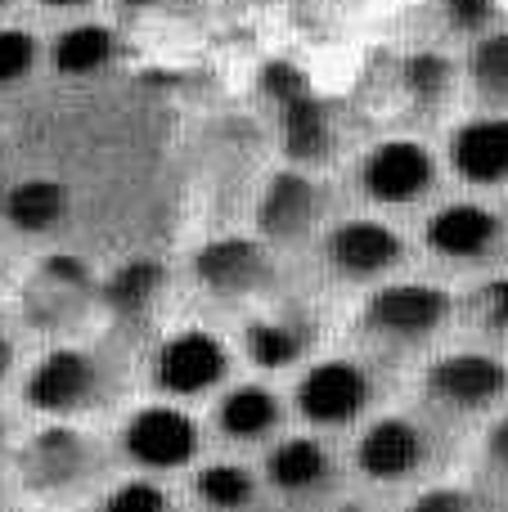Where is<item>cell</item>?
I'll return each mask as SVG.
<instances>
[{
  "label": "cell",
  "mask_w": 508,
  "mask_h": 512,
  "mask_svg": "<svg viewBox=\"0 0 508 512\" xmlns=\"http://www.w3.org/2000/svg\"><path fill=\"white\" fill-rule=\"evenodd\" d=\"M423 387L432 400L459 414H482L508 396V364L486 351H455L428 364Z\"/></svg>",
  "instance_id": "1"
},
{
  "label": "cell",
  "mask_w": 508,
  "mask_h": 512,
  "mask_svg": "<svg viewBox=\"0 0 508 512\" xmlns=\"http://www.w3.org/2000/svg\"><path fill=\"white\" fill-rule=\"evenodd\" d=\"M369 405V378L351 360H320L297 382V414L315 427H342Z\"/></svg>",
  "instance_id": "2"
},
{
  "label": "cell",
  "mask_w": 508,
  "mask_h": 512,
  "mask_svg": "<svg viewBox=\"0 0 508 512\" xmlns=\"http://www.w3.org/2000/svg\"><path fill=\"white\" fill-rule=\"evenodd\" d=\"M122 445L140 468H153V472H171L180 463H189L198 454V427L189 414L171 405H149L140 414H131L122 432Z\"/></svg>",
  "instance_id": "3"
},
{
  "label": "cell",
  "mask_w": 508,
  "mask_h": 512,
  "mask_svg": "<svg viewBox=\"0 0 508 512\" xmlns=\"http://www.w3.org/2000/svg\"><path fill=\"white\" fill-rule=\"evenodd\" d=\"M99 387V369L86 351H50L45 360H36V369L23 382V400L36 414H72L81 409Z\"/></svg>",
  "instance_id": "4"
},
{
  "label": "cell",
  "mask_w": 508,
  "mask_h": 512,
  "mask_svg": "<svg viewBox=\"0 0 508 512\" xmlns=\"http://www.w3.org/2000/svg\"><path fill=\"white\" fill-rule=\"evenodd\" d=\"M225 346L203 328H185V333L167 337L153 360V378L171 396H198V391L216 387L225 378Z\"/></svg>",
  "instance_id": "5"
},
{
  "label": "cell",
  "mask_w": 508,
  "mask_h": 512,
  "mask_svg": "<svg viewBox=\"0 0 508 512\" xmlns=\"http://www.w3.org/2000/svg\"><path fill=\"white\" fill-rule=\"evenodd\" d=\"M450 297L432 283H387L374 292L365 319L387 337H428L446 324Z\"/></svg>",
  "instance_id": "6"
},
{
  "label": "cell",
  "mask_w": 508,
  "mask_h": 512,
  "mask_svg": "<svg viewBox=\"0 0 508 512\" xmlns=\"http://www.w3.org/2000/svg\"><path fill=\"white\" fill-rule=\"evenodd\" d=\"M360 185L378 203H414L432 185V158L414 140H387L365 158Z\"/></svg>",
  "instance_id": "7"
},
{
  "label": "cell",
  "mask_w": 508,
  "mask_h": 512,
  "mask_svg": "<svg viewBox=\"0 0 508 512\" xmlns=\"http://www.w3.org/2000/svg\"><path fill=\"white\" fill-rule=\"evenodd\" d=\"M423 454H428V441H423V432L410 418H378V423L365 427V436H360V445H356L360 472L374 481L410 477L423 463Z\"/></svg>",
  "instance_id": "8"
},
{
  "label": "cell",
  "mask_w": 508,
  "mask_h": 512,
  "mask_svg": "<svg viewBox=\"0 0 508 512\" xmlns=\"http://www.w3.org/2000/svg\"><path fill=\"white\" fill-rule=\"evenodd\" d=\"M423 239H428L432 252L450 256V261H477L500 239V216L482 203H450L437 216H428Z\"/></svg>",
  "instance_id": "9"
},
{
  "label": "cell",
  "mask_w": 508,
  "mask_h": 512,
  "mask_svg": "<svg viewBox=\"0 0 508 512\" xmlns=\"http://www.w3.org/2000/svg\"><path fill=\"white\" fill-rule=\"evenodd\" d=\"M450 162L468 185H500L508 180V117L464 122L450 140Z\"/></svg>",
  "instance_id": "10"
},
{
  "label": "cell",
  "mask_w": 508,
  "mask_h": 512,
  "mask_svg": "<svg viewBox=\"0 0 508 512\" xmlns=\"http://www.w3.org/2000/svg\"><path fill=\"white\" fill-rule=\"evenodd\" d=\"M401 239H396V230H387L383 221H347L333 230L329 239V256L333 265H338L342 274H351V279H374V274L392 270L396 261H401Z\"/></svg>",
  "instance_id": "11"
},
{
  "label": "cell",
  "mask_w": 508,
  "mask_h": 512,
  "mask_svg": "<svg viewBox=\"0 0 508 512\" xmlns=\"http://www.w3.org/2000/svg\"><path fill=\"white\" fill-rule=\"evenodd\" d=\"M194 270L212 292L239 297V292H252L257 283H266L270 265H266V252L252 239H216L198 252Z\"/></svg>",
  "instance_id": "12"
},
{
  "label": "cell",
  "mask_w": 508,
  "mask_h": 512,
  "mask_svg": "<svg viewBox=\"0 0 508 512\" xmlns=\"http://www.w3.org/2000/svg\"><path fill=\"white\" fill-rule=\"evenodd\" d=\"M266 477L275 490L284 495H302V490H315L324 477H329V454H324L320 441L311 436H288L270 450L266 459Z\"/></svg>",
  "instance_id": "13"
},
{
  "label": "cell",
  "mask_w": 508,
  "mask_h": 512,
  "mask_svg": "<svg viewBox=\"0 0 508 512\" xmlns=\"http://www.w3.org/2000/svg\"><path fill=\"white\" fill-rule=\"evenodd\" d=\"M81 459H86V445L68 432V427H50L32 441L23 459V472L32 486H68L81 472Z\"/></svg>",
  "instance_id": "14"
},
{
  "label": "cell",
  "mask_w": 508,
  "mask_h": 512,
  "mask_svg": "<svg viewBox=\"0 0 508 512\" xmlns=\"http://www.w3.org/2000/svg\"><path fill=\"white\" fill-rule=\"evenodd\" d=\"M63 207H68L63 185H54V180H18L5 194V221L23 234H41L63 221Z\"/></svg>",
  "instance_id": "15"
},
{
  "label": "cell",
  "mask_w": 508,
  "mask_h": 512,
  "mask_svg": "<svg viewBox=\"0 0 508 512\" xmlns=\"http://www.w3.org/2000/svg\"><path fill=\"white\" fill-rule=\"evenodd\" d=\"M216 423L234 441H257L279 423V400L266 387H234L216 409Z\"/></svg>",
  "instance_id": "16"
},
{
  "label": "cell",
  "mask_w": 508,
  "mask_h": 512,
  "mask_svg": "<svg viewBox=\"0 0 508 512\" xmlns=\"http://www.w3.org/2000/svg\"><path fill=\"white\" fill-rule=\"evenodd\" d=\"M315 216V189L306 185L302 176H279L275 185H270L266 203H261V225H266V234H275V239H288V234H302L306 225H311Z\"/></svg>",
  "instance_id": "17"
},
{
  "label": "cell",
  "mask_w": 508,
  "mask_h": 512,
  "mask_svg": "<svg viewBox=\"0 0 508 512\" xmlns=\"http://www.w3.org/2000/svg\"><path fill=\"white\" fill-rule=\"evenodd\" d=\"M50 59L54 72H63V77H90V72H99L113 59V32L99 23H77L54 41Z\"/></svg>",
  "instance_id": "18"
},
{
  "label": "cell",
  "mask_w": 508,
  "mask_h": 512,
  "mask_svg": "<svg viewBox=\"0 0 508 512\" xmlns=\"http://www.w3.org/2000/svg\"><path fill=\"white\" fill-rule=\"evenodd\" d=\"M243 346H248V360L261 364V369H288V364L302 355L306 333L288 319H257L243 333Z\"/></svg>",
  "instance_id": "19"
},
{
  "label": "cell",
  "mask_w": 508,
  "mask_h": 512,
  "mask_svg": "<svg viewBox=\"0 0 508 512\" xmlns=\"http://www.w3.org/2000/svg\"><path fill=\"white\" fill-rule=\"evenodd\" d=\"M324 140H329V126H324V108L320 99L306 90V95L288 99L284 104V144L293 158H320Z\"/></svg>",
  "instance_id": "20"
},
{
  "label": "cell",
  "mask_w": 508,
  "mask_h": 512,
  "mask_svg": "<svg viewBox=\"0 0 508 512\" xmlns=\"http://www.w3.org/2000/svg\"><path fill=\"white\" fill-rule=\"evenodd\" d=\"M158 288H162V265L158 261H126L122 270L104 283V297H108V306L113 310L135 315V310L149 306Z\"/></svg>",
  "instance_id": "21"
},
{
  "label": "cell",
  "mask_w": 508,
  "mask_h": 512,
  "mask_svg": "<svg viewBox=\"0 0 508 512\" xmlns=\"http://www.w3.org/2000/svg\"><path fill=\"white\" fill-rule=\"evenodd\" d=\"M198 499L207 508H221V512H234L252 499V472L239 468V463H207L194 481Z\"/></svg>",
  "instance_id": "22"
},
{
  "label": "cell",
  "mask_w": 508,
  "mask_h": 512,
  "mask_svg": "<svg viewBox=\"0 0 508 512\" xmlns=\"http://www.w3.org/2000/svg\"><path fill=\"white\" fill-rule=\"evenodd\" d=\"M473 81L486 99L508 104V32L486 36V41L473 50Z\"/></svg>",
  "instance_id": "23"
},
{
  "label": "cell",
  "mask_w": 508,
  "mask_h": 512,
  "mask_svg": "<svg viewBox=\"0 0 508 512\" xmlns=\"http://www.w3.org/2000/svg\"><path fill=\"white\" fill-rule=\"evenodd\" d=\"M36 59V41L18 27H0V86H14V81L27 77Z\"/></svg>",
  "instance_id": "24"
},
{
  "label": "cell",
  "mask_w": 508,
  "mask_h": 512,
  "mask_svg": "<svg viewBox=\"0 0 508 512\" xmlns=\"http://www.w3.org/2000/svg\"><path fill=\"white\" fill-rule=\"evenodd\" d=\"M468 315L482 328H491V333H504L508 328V279L482 283V288L468 297Z\"/></svg>",
  "instance_id": "25"
},
{
  "label": "cell",
  "mask_w": 508,
  "mask_h": 512,
  "mask_svg": "<svg viewBox=\"0 0 508 512\" xmlns=\"http://www.w3.org/2000/svg\"><path fill=\"white\" fill-rule=\"evenodd\" d=\"M104 512H171V504L153 481H126V486H117L108 495Z\"/></svg>",
  "instance_id": "26"
},
{
  "label": "cell",
  "mask_w": 508,
  "mask_h": 512,
  "mask_svg": "<svg viewBox=\"0 0 508 512\" xmlns=\"http://www.w3.org/2000/svg\"><path fill=\"white\" fill-rule=\"evenodd\" d=\"M405 512H482V504L459 486H437V490H423Z\"/></svg>",
  "instance_id": "27"
},
{
  "label": "cell",
  "mask_w": 508,
  "mask_h": 512,
  "mask_svg": "<svg viewBox=\"0 0 508 512\" xmlns=\"http://www.w3.org/2000/svg\"><path fill=\"white\" fill-rule=\"evenodd\" d=\"M410 86L419 90V95H441L446 90V77H450V68H446V59H437V54H419V59H410Z\"/></svg>",
  "instance_id": "28"
},
{
  "label": "cell",
  "mask_w": 508,
  "mask_h": 512,
  "mask_svg": "<svg viewBox=\"0 0 508 512\" xmlns=\"http://www.w3.org/2000/svg\"><path fill=\"white\" fill-rule=\"evenodd\" d=\"M266 86H270V95H275L279 104H288V99L306 95V81H302V72H293V68H288V63H275V68L266 72Z\"/></svg>",
  "instance_id": "29"
},
{
  "label": "cell",
  "mask_w": 508,
  "mask_h": 512,
  "mask_svg": "<svg viewBox=\"0 0 508 512\" xmlns=\"http://www.w3.org/2000/svg\"><path fill=\"white\" fill-rule=\"evenodd\" d=\"M486 459H491L495 472H504L508 477V414L495 418L491 432H486Z\"/></svg>",
  "instance_id": "30"
},
{
  "label": "cell",
  "mask_w": 508,
  "mask_h": 512,
  "mask_svg": "<svg viewBox=\"0 0 508 512\" xmlns=\"http://www.w3.org/2000/svg\"><path fill=\"white\" fill-rule=\"evenodd\" d=\"M450 14H455V23L477 27L491 18V0H450Z\"/></svg>",
  "instance_id": "31"
},
{
  "label": "cell",
  "mask_w": 508,
  "mask_h": 512,
  "mask_svg": "<svg viewBox=\"0 0 508 512\" xmlns=\"http://www.w3.org/2000/svg\"><path fill=\"white\" fill-rule=\"evenodd\" d=\"M5 369H9V342L0 337V378H5Z\"/></svg>",
  "instance_id": "32"
},
{
  "label": "cell",
  "mask_w": 508,
  "mask_h": 512,
  "mask_svg": "<svg viewBox=\"0 0 508 512\" xmlns=\"http://www.w3.org/2000/svg\"><path fill=\"white\" fill-rule=\"evenodd\" d=\"M45 5H59V9H68V5H86V0H45Z\"/></svg>",
  "instance_id": "33"
},
{
  "label": "cell",
  "mask_w": 508,
  "mask_h": 512,
  "mask_svg": "<svg viewBox=\"0 0 508 512\" xmlns=\"http://www.w3.org/2000/svg\"><path fill=\"white\" fill-rule=\"evenodd\" d=\"M342 512H360V508H342Z\"/></svg>",
  "instance_id": "34"
},
{
  "label": "cell",
  "mask_w": 508,
  "mask_h": 512,
  "mask_svg": "<svg viewBox=\"0 0 508 512\" xmlns=\"http://www.w3.org/2000/svg\"><path fill=\"white\" fill-rule=\"evenodd\" d=\"M131 5H144V0H131Z\"/></svg>",
  "instance_id": "35"
},
{
  "label": "cell",
  "mask_w": 508,
  "mask_h": 512,
  "mask_svg": "<svg viewBox=\"0 0 508 512\" xmlns=\"http://www.w3.org/2000/svg\"><path fill=\"white\" fill-rule=\"evenodd\" d=\"M0 5H5V0H0Z\"/></svg>",
  "instance_id": "36"
}]
</instances>
